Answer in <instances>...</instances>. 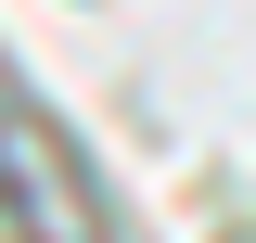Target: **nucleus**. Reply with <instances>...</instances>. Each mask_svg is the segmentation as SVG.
I'll use <instances>...</instances> for the list:
<instances>
[]
</instances>
